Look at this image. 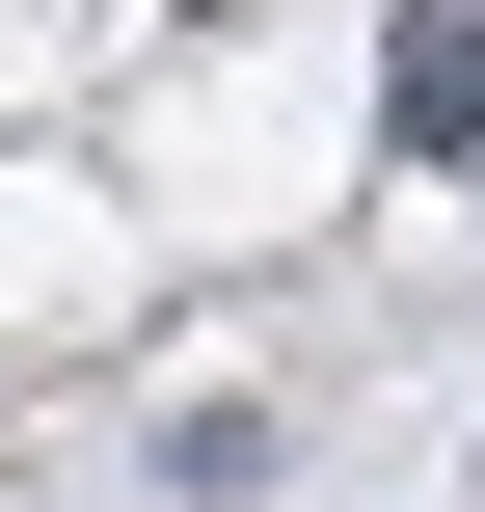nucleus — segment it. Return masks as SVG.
Segmentation results:
<instances>
[{
  "instance_id": "f257e3e1",
  "label": "nucleus",
  "mask_w": 485,
  "mask_h": 512,
  "mask_svg": "<svg viewBox=\"0 0 485 512\" xmlns=\"http://www.w3.org/2000/svg\"><path fill=\"white\" fill-rule=\"evenodd\" d=\"M378 162H485V0H405L378 27Z\"/></svg>"
}]
</instances>
